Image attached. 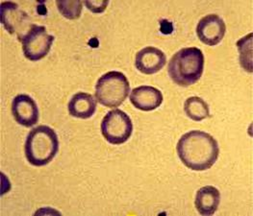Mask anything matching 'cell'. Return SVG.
Returning <instances> with one entry per match:
<instances>
[{
	"instance_id": "cell-5",
	"label": "cell",
	"mask_w": 253,
	"mask_h": 216,
	"mask_svg": "<svg viewBox=\"0 0 253 216\" xmlns=\"http://www.w3.org/2000/svg\"><path fill=\"white\" fill-rule=\"evenodd\" d=\"M133 132V123L126 112L116 108L110 110L101 122V133L109 144L119 145L130 139Z\"/></svg>"
},
{
	"instance_id": "cell-10",
	"label": "cell",
	"mask_w": 253,
	"mask_h": 216,
	"mask_svg": "<svg viewBox=\"0 0 253 216\" xmlns=\"http://www.w3.org/2000/svg\"><path fill=\"white\" fill-rule=\"evenodd\" d=\"M167 63V57L162 50L147 46L136 54L135 66L137 70L144 74H154L160 72Z\"/></svg>"
},
{
	"instance_id": "cell-15",
	"label": "cell",
	"mask_w": 253,
	"mask_h": 216,
	"mask_svg": "<svg viewBox=\"0 0 253 216\" xmlns=\"http://www.w3.org/2000/svg\"><path fill=\"white\" fill-rule=\"evenodd\" d=\"M240 52L242 68L248 72H253V34H250L237 42Z\"/></svg>"
},
{
	"instance_id": "cell-13",
	"label": "cell",
	"mask_w": 253,
	"mask_h": 216,
	"mask_svg": "<svg viewBox=\"0 0 253 216\" xmlns=\"http://www.w3.org/2000/svg\"><path fill=\"white\" fill-rule=\"evenodd\" d=\"M220 202V193L215 186L207 185L199 188L196 195V208L201 216H213Z\"/></svg>"
},
{
	"instance_id": "cell-14",
	"label": "cell",
	"mask_w": 253,
	"mask_h": 216,
	"mask_svg": "<svg viewBox=\"0 0 253 216\" xmlns=\"http://www.w3.org/2000/svg\"><path fill=\"white\" fill-rule=\"evenodd\" d=\"M184 110L186 114L195 121H201L210 117V108L208 104L198 96L190 97L185 101Z\"/></svg>"
},
{
	"instance_id": "cell-18",
	"label": "cell",
	"mask_w": 253,
	"mask_h": 216,
	"mask_svg": "<svg viewBox=\"0 0 253 216\" xmlns=\"http://www.w3.org/2000/svg\"><path fill=\"white\" fill-rule=\"evenodd\" d=\"M173 30L172 23L167 20V25H165L163 20H161V31L163 34H170Z\"/></svg>"
},
{
	"instance_id": "cell-17",
	"label": "cell",
	"mask_w": 253,
	"mask_h": 216,
	"mask_svg": "<svg viewBox=\"0 0 253 216\" xmlns=\"http://www.w3.org/2000/svg\"><path fill=\"white\" fill-rule=\"evenodd\" d=\"M86 7L91 11L92 13H95V14H100V13H103L107 6H108L109 1L108 0H100V1H89V0H86L84 1Z\"/></svg>"
},
{
	"instance_id": "cell-16",
	"label": "cell",
	"mask_w": 253,
	"mask_h": 216,
	"mask_svg": "<svg viewBox=\"0 0 253 216\" xmlns=\"http://www.w3.org/2000/svg\"><path fill=\"white\" fill-rule=\"evenodd\" d=\"M59 12L68 19H77L82 13L81 1H57L56 2Z\"/></svg>"
},
{
	"instance_id": "cell-2",
	"label": "cell",
	"mask_w": 253,
	"mask_h": 216,
	"mask_svg": "<svg viewBox=\"0 0 253 216\" xmlns=\"http://www.w3.org/2000/svg\"><path fill=\"white\" fill-rule=\"evenodd\" d=\"M171 80L181 87L196 84L204 71V55L197 47L183 48L173 55L168 67Z\"/></svg>"
},
{
	"instance_id": "cell-4",
	"label": "cell",
	"mask_w": 253,
	"mask_h": 216,
	"mask_svg": "<svg viewBox=\"0 0 253 216\" xmlns=\"http://www.w3.org/2000/svg\"><path fill=\"white\" fill-rule=\"evenodd\" d=\"M129 91L130 85L124 73L107 72L95 85V98L98 103L107 108H117L126 101Z\"/></svg>"
},
{
	"instance_id": "cell-8",
	"label": "cell",
	"mask_w": 253,
	"mask_h": 216,
	"mask_svg": "<svg viewBox=\"0 0 253 216\" xmlns=\"http://www.w3.org/2000/svg\"><path fill=\"white\" fill-rule=\"evenodd\" d=\"M226 26L223 19L215 14L207 15L199 20L197 26V34L201 42L215 46L225 35Z\"/></svg>"
},
{
	"instance_id": "cell-12",
	"label": "cell",
	"mask_w": 253,
	"mask_h": 216,
	"mask_svg": "<svg viewBox=\"0 0 253 216\" xmlns=\"http://www.w3.org/2000/svg\"><path fill=\"white\" fill-rule=\"evenodd\" d=\"M96 105L97 102L92 95L86 92H78L72 97L68 108L73 117L88 119L94 114Z\"/></svg>"
},
{
	"instance_id": "cell-11",
	"label": "cell",
	"mask_w": 253,
	"mask_h": 216,
	"mask_svg": "<svg viewBox=\"0 0 253 216\" xmlns=\"http://www.w3.org/2000/svg\"><path fill=\"white\" fill-rule=\"evenodd\" d=\"M163 99L161 90L150 86L138 87L132 90L130 94L132 105L144 111H150L159 108L163 103Z\"/></svg>"
},
{
	"instance_id": "cell-7",
	"label": "cell",
	"mask_w": 253,
	"mask_h": 216,
	"mask_svg": "<svg viewBox=\"0 0 253 216\" xmlns=\"http://www.w3.org/2000/svg\"><path fill=\"white\" fill-rule=\"evenodd\" d=\"M0 18L3 27L10 34H17L18 40L23 37L33 25L29 16L19 9L17 3L11 1L1 3Z\"/></svg>"
},
{
	"instance_id": "cell-1",
	"label": "cell",
	"mask_w": 253,
	"mask_h": 216,
	"mask_svg": "<svg viewBox=\"0 0 253 216\" xmlns=\"http://www.w3.org/2000/svg\"><path fill=\"white\" fill-rule=\"evenodd\" d=\"M176 149L181 162L194 171L208 170L217 162L219 155L217 141L210 134L202 131L184 134Z\"/></svg>"
},
{
	"instance_id": "cell-6",
	"label": "cell",
	"mask_w": 253,
	"mask_h": 216,
	"mask_svg": "<svg viewBox=\"0 0 253 216\" xmlns=\"http://www.w3.org/2000/svg\"><path fill=\"white\" fill-rule=\"evenodd\" d=\"M20 41L24 56L32 62H37L48 54L54 41V36L47 33L44 26L33 24Z\"/></svg>"
},
{
	"instance_id": "cell-9",
	"label": "cell",
	"mask_w": 253,
	"mask_h": 216,
	"mask_svg": "<svg viewBox=\"0 0 253 216\" xmlns=\"http://www.w3.org/2000/svg\"><path fill=\"white\" fill-rule=\"evenodd\" d=\"M12 113L21 126H34L39 121L40 112L36 102L27 94H18L12 102Z\"/></svg>"
},
{
	"instance_id": "cell-3",
	"label": "cell",
	"mask_w": 253,
	"mask_h": 216,
	"mask_svg": "<svg viewBox=\"0 0 253 216\" xmlns=\"http://www.w3.org/2000/svg\"><path fill=\"white\" fill-rule=\"evenodd\" d=\"M59 150V140L54 130L41 125L30 131L24 145L25 157L34 166H44L55 158Z\"/></svg>"
}]
</instances>
